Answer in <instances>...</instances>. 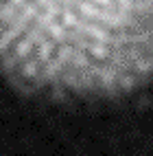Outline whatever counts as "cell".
Wrapping results in <instances>:
<instances>
[{"mask_svg": "<svg viewBox=\"0 0 153 156\" xmlns=\"http://www.w3.org/2000/svg\"><path fill=\"white\" fill-rule=\"evenodd\" d=\"M0 68L66 95H116L153 77V0H0Z\"/></svg>", "mask_w": 153, "mask_h": 156, "instance_id": "cell-1", "label": "cell"}]
</instances>
